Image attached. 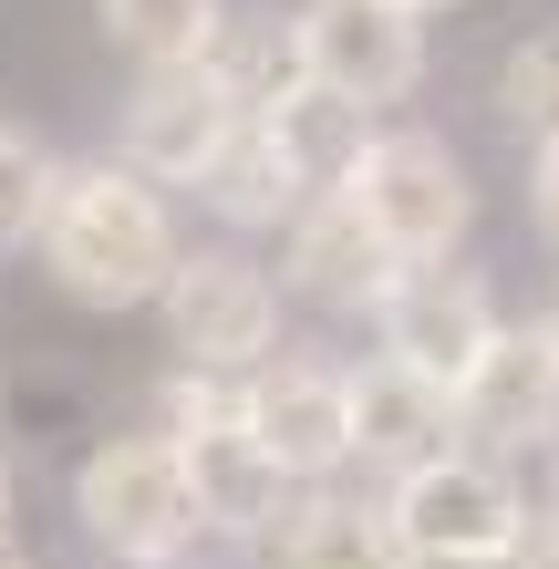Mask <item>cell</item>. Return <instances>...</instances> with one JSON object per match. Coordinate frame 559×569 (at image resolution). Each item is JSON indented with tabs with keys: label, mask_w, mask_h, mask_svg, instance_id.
<instances>
[{
	"label": "cell",
	"mask_w": 559,
	"mask_h": 569,
	"mask_svg": "<svg viewBox=\"0 0 559 569\" xmlns=\"http://www.w3.org/2000/svg\"><path fill=\"white\" fill-rule=\"evenodd\" d=\"M0 569H42V559H31V549H21V539H0Z\"/></svg>",
	"instance_id": "cell-25"
},
{
	"label": "cell",
	"mask_w": 559,
	"mask_h": 569,
	"mask_svg": "<svg viewBox=\"0 0 559 569\" xmlns=\"http://www.w3.org/2000/svg\"><path fill=\"white\" fill-rule=\"evenodd\" d=\"M73 518L124 569H177L187 539H208L197 497H187V466H177V435H104L73 466Z\"/></svg>",
	"instance_id": "cell-2"
},
{
	"label": "cell",
	"mask_w": 559,
	"mask_h": 569,
	"mask_svg": "<svg viewBox=\"0 0 559 569\" xmlns=\"http://www.w3.org/2000/svg\"><path fill=\"white\" fill-rule=\"evenodd\" d=\"M456 435L477 456H518L539 435H559V352H549L539 321H498V342L456 383Z\"/></svg>",
	"instance_id": "cell-11"
},
{
	"label": "cell",
	"mask_w": 559,
	"mask_h": 569,
	"mask_svg": "<svg viewBox=\"0 0 559 569\" xmlns=\"http://www.w3.org/2000/svg\"><path fill=\"white\" fill-rule=\"evenodd\" d=\"M270 559L280 569H415L383 497H352V487H301L270 528Z\"/></svg>",
	"instance_id": "cell-14"
},
{
	"label": "cell",
	"mask_w": 559,
	"mask_h": 569,
	"mask_svg": "<svg viewBox=\"0 0 559 569\" xmlns=\"http://www.w3.org/2000/svg\"><path fill=\"white\" fill-rule=\"evenodd\" d=\"M383 11H405V21H436V11H456V0H383Z\"/></svg>",
	"instance_id": "cell-24"
},
{
	"label": "cell",
	"mask_w": 559,
	"mask_h": 569,
	"mask_svg": "<svg viewBox=\"0 0 559 569\" xmlns=\"http://www.w3.org/2000/svg\"><path fill=\"white\" fill-rule=\"evenodd\" d=\"M498 104H508V124H518L529 146H549V136H559V31H529V42L508 52Z\"/></svg>",
	"instance_id": "cell-20"
},
{
	"label": "cell",
	"mask_w": 559,
	"mask_h": 569,
	"mask_svg": "<svg viewBox=\"0 0 559 569\" xmlns=\"http://www.w3.org/2000/svg\"><path fill=\"white\" fill-rule=\"evenodd\" d=\"M239 425L280 456L290 487H332L352 466V373L311 352H270L259 373H239Z\"/></svg>",
	"instance_id": "cell-7"
},
{
	"label": "cell",
	"mask_w": 559,
	"mask_h": 569,
	"mask_svg": "<svg viewBox=\"0 0 559 569\" xmlns=\"http://www.w3.org/2000/svg\"><path fill=\"white\" fill-rule=\"evenodd\" d=\"M290 42H301V83L342 93V104H405L425 83V21L383 11V0H301L290 11Z\"/></svg>",
	"instance_id": "cell-8"
},
{
	"label": "cell",
	"mask_w": 559,
	"mask_h": 569,
	"mask_svg": "<svg viewBox=\"0 0 559 569\" xmlns=\"http://www.w3.org/2000/svg\"><path fill=\"white\" fill-rule=\"evenodd\" d=\"M539 331H549V352H559V300H549V311H539Z\"/></svg>",
	"instance_id": "cell-27"
},
{
	"label": "cell",
	"mask_w": 559,
	"mask_h": 569,
	"mask_svg": "<svg viewBox=\"0 0 559 569\" xmlns=\"http://www.w3.org/2000/svg\"><path fill=\"white\" fill-rule=\"evenodd\" d=\"M42 270L62 300H83V311H136V300H156L177 280V208L167 187H146L124 156H83L52 177V208H42Z\"/></svg>",
	"instance_id": "cell-1"
},
{
	"label": "cell",
	"mask_w": 559,
	"mask_h": 569,
	"mask_svg": "<svg viewBox=\"0 0 559 569\" xmlns=\"http://www.w3.org/2000/svg\"><path fill=\"white\" fill-rule=\"evenodd\" d=\"M280 280L301 300H321V311H373L405 280V259L373 239V218L352 197H301V218L280 228Z\"/></svg>",
	"instance_id": "cell-12"
},
{
	"label": "cell",
	"mask_w": 559,
	"mask_h": 569,
	"mask_svg": "<svg viewBox=\"0 0 559 569\" xmlns=\"http://www.w3.org/2000/svg\"><path fill=\"white\" fill-rule=\"evenodd\" d=\"M342 197L373 218V239L405 259V270H436V259H456V239H467V218H477L467 156H456L436 124H383L373 156L352 166Z\"/></svg>",
	"instance_id": "cell-3"
},
{
	"label": "cell",
	"mask_w": 559,
	"mask_h": 569,
	"mask_svg": "<svg viewBox=\"0 0 559 569\" xmlns=\"http://www.w3.org/2000/svg\"><path fill=\"white\" fill-rule=\"evenodd\" d=\"M383 518H393V539H405V559H498V549H518V528H529V497L508 487L498 456L446 446V456H425V466H405V477L383 487Z\"/></svg>",
	"instance_id": "cell-5"
},
{
	"label": "cell",
	"mask_w": 559,
	"mask_h": 569,
	"mask_svg": "<svg viewBox=\"0 0 559 569\" xmlns=\"http://www.w3.org/2000/svg\"><path fill=\"white\" fill-rule=\"evenodd\" d=\"M197 197H208L228 228H290L301 218V177L280 166V146L259 136V124H239V136L218 146V166L197 177Z\"/></svg>",
	"instance_id": "cell-16"
},
{
	"label": "cell",
	"mask_w": 559,
	"mask_h": 569,
	"mask_svg": "<svg viewBox=\"0 0 559 569\" xmlns=\"http://www.w3.org/2000/svg\"><path fill=\"white\" fill-rule=\"evenodd\" d=\"M239 124H249V114H239V93H228L208 62H136V93H124L114 156L136 166L146 187H197Z\"/></svg>",
	"instance_id": "cell-6"
},
{
	"label": "cell",
	"mask_w": 559,
	"mask_h": 569,
	"mask_svg": "<svg viewBox=\"0 0 559 569\" xmlns=\"http://www.w3.org/2000/svg\"><path fill=\"white\" fill-rule=\"evenodd\" d=\"M156 435H177V466H187L197 528H218V539H270V528H280V508L301 497V487L280 477V456L239 425V405L187 415V425H156Z\"/></svg>",
	"instance_id": "cell-10"
},
{
	"label": "cell",
	"mask_w": 559,
	"mask_h": 569,
	"mask_svg": "<svg viewBox=\"0 0 559 569\" xmlns=\"http://www.w3.org/2000/svg\"><path fill=\"white\" fill-rule=\"evenodd\" d=\"M518 569H559V508H529V528H518Z\"/></svg>",
	"instance_id": "cell-22"
},
{
	"label": "cell",
	"mask_w": 559,
	"mask_h": 569,
	"mask_svg": "<svg viewBox=\"0 0 559 569\" xmlns=\"http://www.w3.org/2000/svg\"><path fill=\"white\" fill-rule=\"evenodd\" d=\"M52 146L31 124H0V249H31L42 239V208H52Z\"/></svg>",
	"instance_id": "cell-19"
},
{
	"label": "cell",
	"mask_w": 559,
	"mask_h": 569,
	"mask_svg": "<svg viewBox=\"0 0 559 569\" xmlns=\"http://www.w3.org/2000/svg\"><path fill=\"white\" fill-rule=\"evenodd\" d=\"M529 218H539V239L559 249V136L529 146Z\"/></svg>",
	"instance_id": "cell-21"
},
{
	"label": "cell",
	"mask_w": 559,
	"mask_h": 569,
	"mask_svg": "<svg viewBox=\"0 0 559 569\" xmlns=\"http://www.w3.org/2000/svg\"><path fill=\"white\" fill-rule=\"evenodd\" d=\"M415 569H518V559L498 549V559H415Z\"/></svg>",
	"instance_id": "cell-23"
},
{
	"label": "cell",
	"mask_w": 559,
	"mask_h": 569,
	"mask_svg": "<svg viewBox=\"0 0 559 569\" xmlns=\"http://www.w3.org/2000/svg\"><path fill=\"white\" fill-rule=\"evenodd\" d=\"M549 508H559V466H549Z\"/></svg>",
	"instance_id": "cell-28"
},
{
	"label": "cell",
	"mask_w": 559,
	"mask_h": 569,
	"mask_svg": "<svg viewBox=\"0 0 559 569\" xmlns=\"http://www.w3.org/2000/svg\"><path fill=\"white\" fill-rule=\"evenodd\" d=\"M208 73L239 93V114H270L290 83H301V42H290V21H249V11H228L218 21V42H208Z\"/></svg>",
	"instance_id": "cell-17"
},
{
	"label": "cell",
	"mask_w": 559,
	"mask_h": 569,
	"mask_svg": "<svg viewBox=\"0 0 559 569\" xmlns=\"http://www.w3.org/2000/svg\"><path fill=\"white\" fill-rule=\"evenodd\" d=\"M93 11H104V31L136 62H208L228 0H93Z\"/></svg>",
	"instance_id": "cell-18"
},
{
	"label": "cell",
	"mask_w": 559,
	"mask_h": 569,
	"mask_svg": "<svg viewBox=\"0 0 559 569\" xmlns=\"http://www.w3.org/2000/svg\"><path fill=\"white\" fill-rule=\"evenodd\" d=\"M156 311H167V342H177L187 373L239 383L280 352V280L249 249H187L177 280L156 290Z\"/></svg>",
	"instance_id": "cell-4"
},
{
	"label": "cell",
	"mask_w": 559,
	"mask_h": 569,
	"mask_svg": "<svg viewBox=\"0 0 559 569\" xmlns=\"http://www.w3.org/2000/svg\"><path fill=\"white\" fill-rule=\"evenodd\" d=\"M0 539H11V456H0Z\"/></svg>",
	"instance_id": "cell-26"
},
{
	"label": "cell",
	"mask_w": 559,
	"mask_h": 569,
	"mask_svg": "<svg viewBox=\"0 0 559 569\" xmlns=\"http://www.w3.org/2000/svg\"><path fill=\"white\" fill-rule=\"evenodd\" d=\"M456 446V393L405 373V362H352V456L383 466V477H405V466L446 456Z\"/></svg>",
	"instance_id": "cell-13"
},
{
	"label": "cell",
	"mask_w": 559,
	"mask_h": 569,
	"mask_svg": "<svg viewBox=\"0 0 559 569\" xmlns=\"http://www.w3.org/2000/svg\"><path fill=\"white\" fill-rule=\"evenodd\" d=\"M373 331H383V362H405V373H425V383H467L477 373V352L498 342V300H487V280L477 270H405L383 300H373Z\"/></svg>",
	"instance_id": "cell-9"
},
{
	"label": "cell",
	"mask_w": 559,
	"mask_h": 569,
	"mask_svg": "<svg viewBox=\"0 0 559 569\" xmlns=\"http://www.w3.org/2000/svg\"><path fill=\"white\" fill-rule=\"evenodd\" d=\"M259 136L280 146V166L301 177V197H342L352 187V166L373 156V114L363 104H342V93H321V83H290L270 114H249Z\"/></svg>",
	"instance_id": "cell-15"
}]
</instances>
